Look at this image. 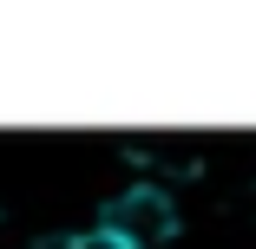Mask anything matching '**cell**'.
<instances>
[{
  "mask_svg": "<svg viewBox=\"0 0 256 249\" xmlns=\"http://www.w3.org/2000/svg\"><path fill=\"white\" fill-rule=\"evenodd\" d=\"M164 230H171V217H164V197L158 190H132L125 204H112V217H106V236L118 249H144V243H158Z\"/></svg>",
  "mask_w": 256,
  "mask_h": 249,
  "instance_id": "1",
  "label": "cell"
}]
</instances>
